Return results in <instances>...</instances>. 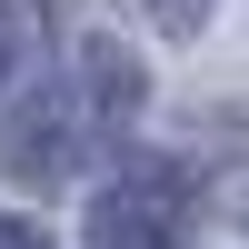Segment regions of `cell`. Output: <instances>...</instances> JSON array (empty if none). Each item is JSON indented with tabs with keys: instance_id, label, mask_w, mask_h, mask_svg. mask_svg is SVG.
Masks as SVG:
<instances>
[{
	"instance_id": "obj_1",
	"label": "cell",
	"mask_w": 249,
	"mask_h": 249,
	"mask_svg": "<svg viewBox=\"0 0 249 249\" xmlns=\"http://www.w3.org/2000/svg\"><path fill=\"white\" fill-rule=\"evenodd\" d=\"M130 110H140V70H130V50L90 40L70 80H50L40 100H20L10 140H0V170H10L20 190H60V179H70V170H80V160H90Z\"/></svg>"
},
{
	"instance_id": "obj_2",
	"label": "cell",
	"mask_w": 249,
	"mask_h": 249,
	"mask_svg": "<svg viewBox=\"0 0 249 249\" xmlns=\"http://www.w3.org/2000/svg\"><path fill=\"white\" fill-rule=\"evenodd\" d=\"M90 249H179V179L170 170H130L120 190H100Z\"/></svg>"
},
{
	"instance_id": "obj_3",
	"label": "cell",
	"mask_w": 249,
	"mask_h": 249,
	"mask_svg": "<svg viewBox=\"0 0 249 249\" xmlns=\"http://www.w3.org/2000/svg\"><path fill=\"white\" fill-rule=\"evenodd\" d=\"M40 40H50L40 0H0V80H10V70H30V60H40Z\"/></svg>"
},
{
	"instance_id": "obj_4",
	"label": "cell",
	"mask_w": 249,
	"mask_h": 249,
	"mask_svg": "<svg viewBox=\"0 0 249 249\" xmlns=\"http://www.w3.org/2000/svg\"><path fill=\"white\" fill-rule=\"evenodd\" d=\"M160 20H170V30H199V20H210V0H160Z\"/></svg>"
},
{
	"instance_id": "obj_5",
	"label": "cell",
	"mask_w": 249,
	"mask_h": 249,
	"mask_svg": "<svg viewBox=\"0 0 249 249\" xmlns=\"http://www.w3.org/2000/svg\"><path fill=\"white\" fill-rule=\"evenodd\" d=\"M0 249H50V239H40L30 219H10V210H0Z\"/></svg>"
}]
</instances>
